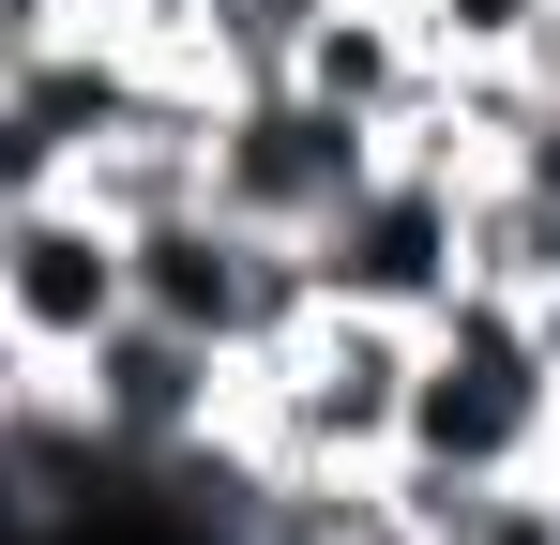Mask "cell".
Listing matches in <instances>:
<instances>
[{"instance_id":"6da1fadb","label":"cell","mask_w":560,"mask_h":545,"mask_svg":"<svg viewBox=\"0 0 560 545\" xmlns=\"http://www.w3.org/2000/svg\"><path fill=\"white\" fill-rule=\"evenodd\" d=\"M546 425H560V318L546 303L455 288L440 318H409V440H394V469H424V485H530Z\"/></svg>"},{"instance_id":"7a4b0ae2","label":"cell","mask_w":560,"mask_h":545,"mask_svg":"<svg viewBox=\"0 0 560 545\" xmlns=\"http://www.w3.org/2000/svg\"><path fill=\"white\" fill-rule=\"evenodd\" d=\"M394 440H409V318H378V303H303L273 349L228 363V454L394 469Z\"/></svg>"},{"instance_id":"3957f363","label":"cell","mask_w":560,"mask_h":545,"mask_svg":"<svg viewBox=\"0 0 560 545\" xmlns=\"http://www.w3.org/2000/svg\"><path fill=\"white\" fill-rule=\"evenodd\" d=\"M121 258H137V318H167V334H197L212 363L273 349L288 318L318 303V272H303V243H288V228H243L228 197H183V212L121 228Z\"/></svg>"},{"instance_id":"277c9868","label":"cell","mask_w":560,"mask_h":545,"mask_svg":"<svg viewBox=\"0 0 560 545\" xmlns=\"http://www.w3.org/2000/svg\"><path fill=\"white\" fill-rule=\"evenodd\" d=\"M137 318V258H121V228H106L77 182H46V197H0V349L46 363V379H77Z\"/></svg>"},{"instance_id":"5b68a950","label":"cell","mask_w":560,"mask_h":545,"mask_svg":"<svg viewBox=\"0 0 560 545\" xmlns=\"http://www.w3.org/2000/svg\"><path fill=\"white\" fill-rule=\"evenodd\" d=\"M378 182V121H349V106H318L303 77H243L212 91V197L243 212V228H318L334 197H364Z\"/></svg>"},{"instance_id":"8992f818","label":"cell","mask_w":560,"mask_h":545,"mask_svg":"<svg viewBox=\"0 0 560 545\" xmlns=\"http://www.w3.org/2000/svg\"><path fill=\"white\" fill-rule=\"evenodd\" d=\"M61 409H77V440H92L106 485H167L183 454L228 440V363L197 349V334H167V318H121V334L61 379Z\"/></svg>"},{"instance_id":"52a82bcc","label":"cell","mask_w":560,"mask_h":545,"mask_svg":"<svg viewBox=\"0 0 560 545\" xmlns=\"http://www.w3.org/2000/svg\"><path fill=\"white\" fill-rule=\"evenodd\" d=\"M455 197L469 182H424L378 152L364 197H334L318 228H303V272H318V303H378V318H440L455 303Z\"/></svg>"},{"instance_id":"ba28073f","label":"cell","mask_w":560,"mask_h":545,"mask_svg":"<svg viewBox=\"0 0 560 545\" xmlns=\"http://www.w3.org/2000/svg\"><path fill=\"white\" fill-rule=\"evenodd\" d=\"M288 77L318 91V106H349V121H409L424 91H440V61H424V31H409V0H318L303 15V46H288Z\"/></svg>"},{"instance_id":"9c48e42d","label":"cell","mask_w":560,"mask_h":545,"mask_svg":"<svg viewBox=\"0 0 560 545\" xmlns=\"http://www.w3.org/2000/svg\"><path fill=\"white\" fill-rule=\"evenodd\" d=\"M409 31H424L440 77H546L560 0H409Z\"/></svg>"},{"instance_id":"30bf717a","label":"cell","mask_w":560,"mask_h":545,"mask_svg":"<svg viewBox=\"0 0 560 545\" xmlns=\"http://www.w3.org/2000/svg\"><path fill=\"white\" fill-rule=\"evenodd\" d=\"M500 167L530 182V197H560V77L530 91V121H515V137H500Z\"/></svg>"},{"instance_id":"8fae6325","label":"cell","mask_w":560,"mask_h":545,"mask_svg":"<svg viewBox=\"0 0 560 545\" xmlns=\"http://www.w3.org/2000/svg\"><path fill=\"white\" fill-rule=\"evenodd\" d=\"M61 31H77V0H0V91L31 77V61H46Z\"/></svg>"},{"instance_id":"7c38bea8","label":"cell","mask_w":560,"mask_h":545,"mask_svg":"<svg viewBox=\"0 0 560 545\" xmlns=\"http://www.w3.org/2000/svg\"><path fill=\"white\" fill-rule=\"evenodd\" d=\"M546 469H560V425H546Z\"/></svg>"},{"instance_id":"4fadbf2b","label":"cell","mask_w":560,"mask_h":545,"mask_svg":"<svg viewBox=\"0 0 560 545\" xmlns=\"http://www.w3.org/2000/svg\"><path fill=\"white\" fill-rule=\"evenodd\" d=\"M546 318H560V288H546Z\"/></svg>"},{"instance_id":"5bb4252c","label":"cell","mask_w":560,"mask_h":545,"mask_svg":"<svg viewBox=\"0 0 560 545\" xmlns=\"http://www.w3.org/2000/svg\"><path fill=\"white\" fill-rule=\"evenodd\" d=\"M546 500H560V469H546Z\"/></svg>"}]
</instances>
